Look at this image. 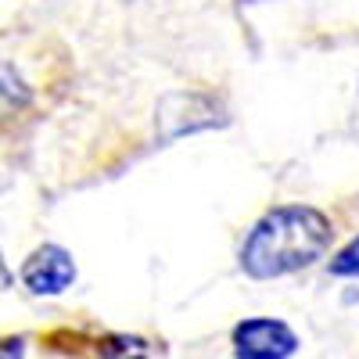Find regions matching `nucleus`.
Returning <instances> with one entry per match:
<instances>
[{
  "label": "nucleus",
  "mask_w": 359,
  "mask_h": 359,
  "mask_svg": "<svg viewBox=\"0 0 359 359\" xmlns=\"http://www.w3.org/2000/svg\"><path fill=\"white\" fill-rule=\"evenodd\" d=\"M233 355L237 359H287L298 352V334L284 320L252 316L233 327Z\"/></svg>",
  "instance_id": "nucleus-2"
},
{
  "label": "nucleus",
  "mask_w": 359,
  "mask_h": 359,
  "mask_svg": "<svg viewBox=\"0 0 359 359\" xmlns=\"http://www.w3.org/2000/svg\"><path fill=\"white\" fill-rule=\"evenodd\" d=\"M331 277H359V237H352L331 259Z\"/></svg>",
  "instance_id": "nucleus-4"
},
{
  "label": "nucleus",
  "mask_w": 359,
  "mask_h": 359,
  "mask_svg": "<svg viewBox=\"0 0 359 359\" xmlns=\"http://www.w3.org/2000/svg\"><path fill=\"white\" fill-rule=\"evenodd\" d=\"M334 223L313 205H277L248 230L241 269L255 280L287 277L327 255Z\"/></svg>",
  "instance_id": "nucleus-1"
},
{
  "label": "nucleus",
  "mask_w": 359,
  "mask_h": 359,
  "mask_svg": "<svg viewBox=\"0 0 359 359\" xmlns=\"http://www.w3.org/2000/svg\"><path fill=\"white\" fill-rule=\"evenodd\" d=\"M76 280V262L62 245H40L22 262V284L33 294H62Z\"/></svg>",
  "instance_id": "nucleus-3"
}]
</instances>
